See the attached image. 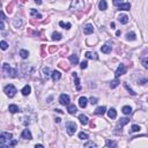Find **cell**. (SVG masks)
Listing matches in <instances>:
<instances>
[{
  "label": "cell",
  "mask_w": 148,
  "mask_h": 148,
  "mask_svg": "<svg viewBox=\"0 0 148 148\" xmlns=\"http://www.w3.org/2000/svg\"><path fill=\"white\" fill-rule=\"evenodd\" d=\"M35 2L37 3V5H41V3H42V0H35Z\"/></svg>",
  "instance_id": "f907efd6"
},
{
  "label": "cell",
  "mask_w": 148,
  "mask_h": 148,
  "mask_svg": "<svg viewBox=\"0 0 148 148\" xmlns=\"http://www.w3.org/2000/svg\"><path fill=\"white\" fill-rule=\"evenodd\" d=\"M42 57H45V46H42Z\"/></svg>",
  "instance_id": "c3c4849f"
},
{
  "label": "cell",
  "mask_w": 148,
  "mask_h": 148,
  "mask_svg": "<svg viewBox=\"0 0 148 148\" xmlns=\"http://www.w3.org/2000/svg\"><path fill=\"white\" fill-rule=\"evenodd\" d=\"M87 65H88V63L87 61H82L81 64H80V67H81V69H85V68H87Z\"/></svg>",
  "instance_id": "ee69618b"
},
{
  "label": "cell",
  "mask_w": 148,
  "mask_h": 148,
  "mask_svg": "<svg viewBox=\"0 0 148 148\" xmlns=\"http://www.w3.org/2000/svg\"><path fill=\"white\" fill-rule=\"evenodd\" d=\"M126 38H127L129 41H134V39H136V34H134V32H127V34H126Z\"/></svg>",
  "instance_id": "d6a6232c"
},
{
  "label": "cell",
  "mask_w": 148,
  "mask_h": 148,
  "mask_svg": "<svg viewBox=\"0 0 148 148\" xmlns=\"http://www.w3.org/2000/svg\"><path fill=\"white\" fill-rule=\"evenodd\" d=\"M85 56H86V58H88V59H94V60L98 59L96 52H86Z\"/></svg>",
  "instance_id": "9a60e30c"
},
{
  "label": "cell",
  "mask_w": 148,
  "mask_h": 148,
  "mask_svg": "<svg viewBox=\"0 0 148 148\" xmlns=\"http://www.w3.org/2000/svg\"><path fill=\"white\" fill-rule=\"evenodd\" d=\"M17 145V141L16 140H12V141H9L7 145H5V146H2V148H9V147H14V146H16Z\"/></svg>",
  "instance_id": "f546056e"
},
{
  "label": "cell",
  "mask_w": 148,
  "mask_h": 148,
  "mask_svg": "<svg viewBox=\"0 0 148 148\" xmlns=\"http://www.w3.org/2000/svg\"><path fill=\"white\" fill-rule=\"evenodd\" d=\"M118 21H119L120 23H123V24H126V23L129 22V16L125 15V14H122V15H119V17H118Z\"/></svg>",
  "instance_id": "5bb4252c"
},
{
  "label": "cell",
  "mask_w": 148,
  "mask_h": 148,
  "mask_svg": "<svg viewBox=\"0 0 148 148\" xmlns=\"http://www.w3.org/2000/svg\"><path fill=\"white\" fill-rule=\"evenodd\" d=\"M119 83H120V81L118 80V78H116L115 80H112V81L110 82V88H116V87L119 85Z\"/></svg>",
  "instance_id": "83f0119b"
},
{
  "label": "cell",
  "mask_w": 148,
  "mask_h": 148,
  "mask_svg": "<svg viewBox=\"0 0 148 148\" xmlns=\"http://www.w3.org/2000/svg\"><path fill=\"white\" fill-rule=\"evenodd\" d=\"M101 51L103 52V53H110L111 52V46L110 45H103V46L101 47Z\"/></svg>",
  "instance_id": "d4e9b609"
},
{
  "label": "cell",
  "mask_w": 148,
  "mask_h": 148,
  "mask_svg": "<svg viewBox=\"0 0 148 148\" xmlns=\"http://www.w3.org/2000/svg\"><path fill=\"white\" fill-rule=\"evenodd\" d=\"M51 76H52V80H53L54 82H57L60 80V78H61V73L59 72V71H53V72L51 73Z\"/></svg>",
  "instance_id": "30bf717a"
},
{
  "label": "cell",
  "mask_w": 148,
  "mask_h": 148,
  "mask_svg": "<svg viewBox=\"0 0 148 148\" xmlns=\"http://www.w3.org/2000/svg\"><path fill=\"white\" fill-rule=\"evenodd\" d=\"M42 71H43V73H44V76L46 78V79L51 75V74H50L51 72H50V68H49V67H43V69H42Z\"/></svg>",
  "instance_id": "836d02e7"
},
{
  "label": "cell",
  "mask_w": 148,
  "mask_h": 148,
  "mask_svg": "<svg viewBox=\"0 0 148 148\" xmlns=\"http://www.w3.org/2000/svg\"><path fill=\"white\" fill-rule=\"evenodd\" d=\"M147 82H148L147 79H144V80H141V81H140V83H141V85H145V83H147Z\"/></svg>",
  "instance_id": "681fc988"
},
{
  "label": "cell",
  "mask_w": 148,
  "mask_h": 148,
  "mask_svg": "<svg viewBox=\"0 0 148 148\" xmlns=\"http://www.w3.org/2000/svg\"><path fill=\"white\" fill-rule=\"evenodd\" d=\"M139 131H140V126L138 125H133L131 127V132H139Z\"/></svg>",
  "instance_id": "ab89813d"
},
{
  "label": "cell",
  "mask_w": 148,
  "mask_h": 148,
  "mask_svg": "<svg viewBox=\"0 0 148 148\" xmlns=\"http://www.w3.org/2000/svg\"><path fill=\"white\" fill-rule=\"evenodd\" d=\"M105 145H107V147H116L117 144L115 141H111V140H107Z\"/></svg>",
  "instance_id": "74e56055"
},
{
  "label": "cell",
  "mask_w": 148,
  "mask_h": 148,
  "mask_svg": "<svg viewBox=\"0 0 148 148\" xmlns=\"http://www.w3.org/2000/svg\"><path fill=\"white\" fill-rule=\"evenodd\" d=\"M125 73H126V67H125V65L120 64L119 66H118V68H117V71H116V78H119L120 75H124Z\"/></svg>",
  "instance_id": "52a82bcc"
},
{
  "label": "cell",
  "mask_w": 148,
  "mask_h": 148,
  "mask_svg": "<svg viewBox=\"0 0 148 148\" xmlns=\"http://www.w3.org/2000/svg\"><path fill=\"white\" fill-rule=\"evenodd\" d=\"M120 34H122V32H120V30H118V31L116 32V35H117V36H120Z\"/></svg>",
  "instance_id": "db71d44e"
},
{
  "label": "cell",
  "mask_w": 148,
  "mask_h": 148,
  "mask_svg": "<svg viewBox=\"0 0 148 148\" xmlns=\"http://www.w3.org/2000/svg\"><path fill=\"white\" fill-rule=\"evenodd\" d=\"M0 45H1V49H2V50H7V47H8V44H7L5 41H1Z\"/></svg>",
  "instance_id": "b9f144b4"
},
{
  "label": "cell",
  "mask_w": 148,
  "mask_h": 148,
  "mask_svg": "<svg viewBox=\"0 0 148 148\" xmlns=\"http://www.w3.org/2000/svg\"><path fill=\"white\" fill-rule=\"evenodd\" d=\"M108 116H109V118H111V119H115L117 117V111L112 108V109H110V110L108 111Z\"/></svg>",
  "instance_id": "ffe728a7"
},
{
  "label": "cell",
  "mask_w": 148,
  "mask_h": 148,
  "mask_svg": "<svg viewBox=\"0 0 148 148\" xmlns=\"http://www.w3.org/2000/svg\"><path fill=\"white\" fill-rule=\"evenodd\" d=\"M85 147H96V144L93 141H89V142H86L85 144Z\"/></svg>",
  "instance_id": "60d3db41"
},
{
  "label": "cell",
  "mask_w": 148,
  "mask_h": 148,
  "mask_svg": "<svg viewBox=\"0 0 148 148\" xmlns=\"http://www.w3.org/2000/svg\"><path fill=\"white\" fill-rule=\"evenodd\" d=\"M85 6L83 0H72L71 2V9H82Z\"/></svg>",
  "instance_id": "277c9868"
},
{
  "label": "cell",
  "mask_w": 148,
  "mask_h": 148,
  "mask_svg": "<svg viewBox=\"0 0 148 148\" xmlns=\"http://www.w3.org/2000/svg\"><path fill=\"white\" fill-rule=\"evenodd\" d=\"M79 139H81V140H87L88 139V134L85 132H80L79 133Z\"/></svg>",
  "instance_id": "8d00e7d4"
},
{
  "label": "cell",
  "mask_w": 148,
  "mask_h": 148,
  "mask_svg": "<svg viewBox=\"0 0 148 148\" xmlns=\"http://www.w3.org/2000/svg\"><path fill=\"white\" fill-rule=\"evenodd\" d=\"M3 91L6 93V95L8 96V97H14V96H15V94L17 93L16 88L13 85H7L6 87L3 88Z\"/></svg>",
  "instance_id": "3957f363"
},
{
  "label": "cell",
  "mask_w": 148,
  "mask_h": 148,
  "mask_svg": "<svg viewBox=\"0 0 148 148\" xmlns=\"http://www.w3.org/2000/svg\"><path fill=\"white\" fill-rule=\"evenodd\" d=\"M61 37H63V36H61L60 32H53V34H52V39H53V41H60Z\"/></svg>",
  "instance_id": "f1b7e54d"
},
{
  "label": "cell",
  "mask_w": 148,
  "mask_h": 148,
  "mask_svg": "<svg viewBox=\"0 0 148 148\" xmlns=\"http://www.w3.org/2000/svg\"><path fill=\"white\" fill-rule=\"evenodd\" d=\"M87 102H88V100L85 97V96H81V97L79 98V105H80V108H86L87 107Z\"/></svg>",
  "instance_id": "7c38bea8"
},
{
  "label": "cell",
  "mask_w": 148,
  "mask_h": 148,
  "mask_svg": "<svg viewBox=\"0 0 148 148\" xmlns=\"http://www.w3.org/2000/svg\"><path fill=\"white\" fill-rule=\"evenodd\" d=\"M30 15L34 16V17H36V19H42V15L36 9H31V10H30Z\"/></svg>",
  "instance_id": "484cf974"
},
{
  "label": "cell",
  "mask_w": 148,
  "mask_h": 148,
  "mask_svg": "<svg viewBox=\"0 0 148 148\" xmlns=\"http://www.w3.org/2000/svg\"><path fill=\"white\" fill-rule=\"evenodd\" d=\"M107 7H108L107 1H105V0H101L100 3H98V8H100L101 10H105L107 9Z\"/></svg>",
  "instance_id": "603a6c76"
},
{
  "label": "cell",
  "mask_w": 148,
  "mask_h": 148,
  "mask_svg": "<svg viewBox=\"0 0 148 148\" xmlns=\"http://www.w3.org/2000/svg\"><path fill=\"white\" fill-rule=\"evenodd\" d=\"M124 87H125V88L127 89V91H129V93H130L131 95H133V96H136V95H137V93H136V91L133 90V89L131 88V87H130V86L127 85V83H126V82H124Z\"/></svg>",
  "instance_id": "4316f807"
},
{
  "label": "cell",
  "mask_w": 148,
  "mask_h": 148,
  "mask_svg": "<svg viewBox=\"0 0 148 148\" xmlns=\"http://www.w3.org/2000/svg\"><path fill=\"white\" fill-rule=\"evenodd\" d=\"M89 101H90V103H91V104H96V103H97V101H98V100H97L96 97H93V96H91Z\"/></svg>",
  "instance_id": "7dc6e473"
},
{
  "label": "cell",
  "mask_w": 148,
  "mask_h": 148,
  "mask_svg": "<svg viewBox=\"0 0 148 148\" xmlns=\"http://www.w3.org/2000/svg\"><path fill=\"white\" fill-rule=\"evenodd\" d=\"M21 1H22V2H25V1H27V0H21Z\"/></svg>",
  "instance_id": "9f6ffc18"
},
{
  "label": "cell",
  "mask_w": 148,
  "mask_h": 148,
  "mask_svg": "<svg viewBox=\"0 0 148 148\" xmlns=\"http://www.w3.org/2000/svg\"><path fill=\"white\" fill-rule=\"evenodd\" d=\"M8 110H9V112H12V114L20 112V109H19V107H17L16 104H10L9 107H8Z\"/></svg>",
  "instance_id": "4fadbf2b"
},
{
  "label": "cell",
  "mask_w": 148,
  "mask_h": 148,
  "mask_svg": "<svg viewBox=\"0 0 148 148\" xmlns=\"http://www.w3.org/2000/svg\"><path fill=\"white\" fill-rule=\"evenodd\" d=\"M130 8H131V5H130V2L122 3V5L119 6V9L120 10H130Z\"/></svg>",
  "instance_id": "cb8c5ba5"
},
{
  "label": "cell",
  "mask_w": 148,
  "mask_h": 148,
  "mask_svg": "<svg viewBox=\"0 0 148 148\" xmlns=\"http://www.w3.org/2000/svg\"><path fill=\"white\" fill-rule=\"evenodd\" d=\"M147 102H148V98H147Z\"/></svg>",
  "instance_id": "6f0895ef"
},
{
  "label": "cell",
  "mask_w": 148,
  "mask_h": 148,
  "mask_svg": "<svg viewBox=\"0 0 148 148\" xmlns=\"http://www.w3.org/2000/svg\"><path fill=\"white\" fill-rule=\"evenodd\" d=\"M69 61H71L73 65H76V64L79 63V57H78L76 54H72V56H69Z\"/></svg>",
  "instance_id": "44dd1931"
},
{
  "label": "cell",
  "mask_w": 148,
  "mask_h": 148,
  "mask_svg": "<svg viewBox=\"0 0 148 148\" xmlns=\"http://www.w3.org/2000/svg\"><path fill=\"white\" fill-rule=\"evenodd\" d=\"M59 103L61 105H68L69 103V96L67 94H61L59 97Z\"/></svg>",
  "instance_id": "8992f818"
},
{
  "label": "cell",
  "mask_w": 148,
  "mask_h": 148,
  "mask_svg": "<svg viewBox=\"0 0 148 148\" xmlns=\"http://www.w3.org/2000/svg\"><path fill=\"white\" fill-rule=\"evenodd\" d=\"M59 25L60 27H63L64 29H69L72 25H71V23H65V22H63V21H60L59 22Z\"/></svg>",
  "instance_id": "d590c367"
},
{
  "label": "cell",
  "mask_w": 148,
  "mask_h": 148,
  "mask_svg": "<svg viewBox=\"0 0 148 148\" xmlns=\"http://www.w3.org/2000/svg\"><path fill=\"white\" fill-rule=\"evenodd\" d=\"M56 122H57V123H60V122H61V119H60V118H56Z\"/></svg>",
  "instance_id": "f5cc1de1"
},
{
  "label": "cell",
  "mask_w": 148,
  "mask_h": 148,
  "mask_svg": "<svg viewBox=\"0 0 148 148\" xmlns=\"http://www.w3.org/2000/svg\"><path fill=\"white\" fill-rule=\"evenodd\" d=\"M122 111H123V114H125V115H131L132 114V108L129 107V105H125V107H123Z\"/></svg>",
  "instance_id": "7402d4cb"
},
{
  "label": "cell",
  "mask_w": 148,
  "mask_h": 148,
  "mask_svg": "<svg viewBox=\"0 0 148 148\" xmlns=\"http://www.w3.org/2000/svg\"><path fill=\"white\" fill-rule=\"evenodd\" d=\"M21 93H22V95H24V96H28L30 93H31V87L29 85H27V86H24L22 88V90H21Z\"/></svg>",
  "instance_id": "8fae6325"
},
{
  "label": "cell",
  "mask_w": 148,
  "mask_h": 148,
  "mask_svg": "<svg viewBox=\"0 0 148 148\" xmlns=\"http://www.w3.org/2000/svg\"><path fill=\"white\" fill-rule=\"evenodd\" d=\"M20 56L23 58V59H27L29 57V52L27 50H20Z\"/></svg>",
  "instance_id": "1f68e13d"
},
{
  "label": "cell",
  "mask_w": 148,
  "mask_h": 148,
  "mask_svg": "<svg viewBox=\"0 0 148 148\" xmlns=\"http://www.w3.org/2000/svg\"><path fill=\"white\" fill-rule=\"evenodd\" d=\"M14 5H15V2L13 1L10 5H8V6H7V13H8V14H10V13L13 12V7H14Z\"/></svg>",
  "instance_id": "f35d334b"
},
{
  "label": "cell",
  "mask_w": 148,
  "mask_h": 148,
  "mask_svg": "<svg viewBox=\"0 0 148 148\" xmlns=\"http://www.w3.org/2000/svg\"><path fill=\"white\" fill-rule=\"evenodd\" d=\"M142 65H144V67H145V68L148 69V57L145 58V59L142 60Z\"/></svg>",
  "instance_id": "7bdbcfd3"
},
{
  "label": "cell",
  "mask_w": 148,
  "mask_h": 148,
  "mask_svg": "<svg viewBox=\"0 0 148 148\" xmlns=\"http://www.w3.org/2000/svg\"><path fill=\"white\" fill-rule=\"evenodd\" d=\"M122 3H123V0H114V5H115V6L119 7Z\"/></svg>",
  "instance_id": "f6af8a7d"
},
{
  "label": "cell",
  "mask_w": 148,
  "mask_h": 148,
  "mask_svg": "<svg viewBox=\"0 0 148 148\" xmlns=\"http://www.w3.org/2000/svg\"><path fill=\"white\" fill-rule=\"evenodd\" d=\"M79 120H80V123H81L82 125H87V124H88V117L86 116V115H80Z\"/></svg>",
  "instance_id": "e0dca14e"
},
{
  "label": "cell",
  "mask_w": 148,
  "mask_h": 148,
  "mask_svg": "<svg viewBox=\"0 0 148 148\" xmlns=\"http://www.w3.org/2000/svg\"><path fill=\"white\" fill-rule=\"evenodd\" d=\"M66 130H67V133H68L69 136H73V134L76 132V124L74 123V122H67Z\"/></svg>",
  "instance_id": "5b68a950"
},
{
  "label": "cell",
  "mask_w": 148,
  "mask_h": 148,
  "mask_svg": "<svg viewBox=\"0 0 148 148\" xmlns=\"http://www.w3.org/2000/svg\"><path fill=\"white\" fill-rule=\"evenodd\" d=\"M83 32H85L86 35H90L94 32V27H93V24H90V23H88V24L85 25V28H83Z\"/></svg>",
  "instance_id": "9c48e42d"
},
{
  "label": "cell",
  "mask_w": 148,
  "mask_h": 148,
  "mask_svg": "<svg viewBox=\"0 0 148 148\" xmlns=\"http://www.w3.org/2000/svg\"><path fill=\"white\" fill-rule=\"evenodd\" d=\"M105 111H107V108L105 107H98L96 110H95V114L96 115H100V116H103L104 114H105Z\"/></svg>",
  "instance_id": "ac0fdd59"
},
{
  "label": "cell",
  "mask_w": 148,
  "mask_h": 148,
  "mask_svg": "<svg viewBox=\"0 0 148 148\" xmlns=\"http://www.w3.org/2000/svg\"><path fill=\"white\" fill-rule=\"evenodd\" d=\"M67 111H68L69 115H75L76 114V107L74 105V104H71V105L67 107Z\"/></svg>",
  "instance_id": "d6986e66"
},
{
  "label": "cell",
  "mask_w": 148,
  "mask_h": 148,
  "mask_svg": "<svg viewBox=\"0 0 148 148\" xmlns=\"http://www.w3.org/2000/svg\"><path fill=\"white\" fill-rule=\"evenodd\" d=\"M59 67H61V68L65 69V71H68V69H69L68 64H67L66 61H60V63H59Z\"/></svg>",
  "instance_id": "4dcf8cb0"
},
{
  "label": "cell",
  "mask_w": 148,
  "mask_h": 148,
  "mask_svg": "<svg viewBox=\"0 0 148 148\" xmlns=\"http://www.w3.org/2000/svg\"><path fill=\"white\" fill-rule=\"evenodd\" d=\"M35 147H36V148H37V147H39V148H42V147H43V145H36V146H35Z\"/></svg>",
  "instance_id": "11a10c76"
},
{
  "label": "cell",
  "mask_w": 148,
  "mask_h": 148,
  "mask_svg": "<svg viewBox=\"0 0 148 148\" xmlns=\"http://www.w3.org/2000/svg\"><path fill=\"white\" fill-rule=\"evenodd\" d=\"M129 123H130L129 118H120V120H119L120 127H122V126H124V125H126V124H129Z\"/></svg>",
  "instance_id": "e575fe53"
},
{
  "label": "cell",
  "mask_w": 148,
  "mask_h": 148,
  "mask_svg": "<svg viewBox=\"0 0 148 148\" xmlns=\"http://www.w3.org/2000/svg\"><path fill=\"white\" fill-rule=\"evenodd\" d=\"M12 138H13L12 133H8V132H2L1 133V134H0V145H1V147L5 146L6 144H8Z\"/></svg>",
  "instance_id": "7a4b0ae2"
},
{
  "label": "cell",
  "mask_w": 148,
  "mask_h": 148,
  "mask_svg": "<svg viewBox=\"0 0 148 148\" xmlns=\"http://www.w3.org/2000/svg\"><path fill=\"white\" fill-rule=\"evenodd\" d=\"M73 78L75 80V86H76V90H81V86H80V80H79V76L75 72L73 73Z\"/></svg>",
  "instance_id": "2e32d148"
},
{
  "label": "cell",
  "mask_w": 148,
  "mask_h": 148,
  "mask_svg": "<svg viewBox=\"0 0 148 148\" xmlns=\"http://www.w3.org/2000/svg\"><path fill=\"white\" fill-rule=\"evenodd\" d=\"M58 50L57 46H50V49H49V51H50V53H54L56 51Z\"/></svg>",
  "instance_id": "bcb514c9"
},
{
  "label": "cell",
  "mask_w": 148,
  "mask_h": 148,
  "mask_svg": "<svg viewBox=\"0 0 148 148\" xmlns=\"http://www.w3.org/2000/svg\"><path fill=\"white\" fill-rule=\"evenodd\" d=\"M56 112H58V114H63V111L59 110V109H57V110H56Z\"/></svg>",
  "instance_id": "816d5d0a"
},
{
  "label": "cell",
  "mask_w": 148,
  "mask_h": 148,
  "mask_svg": "<svg viewBox=\"0 0 148 148\" xmlns=\"http://www.w3.org/2000/svg\"><path fill=\"white\" fill-rule=\"evenodd\" d=\"M2 72H3L5 75L10 76V78H16V76H17V71L14 69V68H12V67L6 63L2 65Z\"/></svg>",
  "instance_id": "6da1fadb"
},
{
  "label": "cell",
  "mask_w": 148,
  "mask_h": 148,
  "mask_svg": "<svg viewBox=\"0 0 148 148\" xmlns=\"http://www.w3.org/2000/svg\"><path fill=\"white\" fill-rule=\"evenodd\" d=\"M21 138L25 139V140H31L32 136H31V133H30V131H29L28 129H25V130H23L22 133H21Z\"/></svg>",
  "instance_id": "ba28073f"
}]
</instances>
